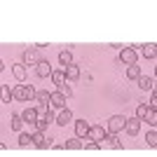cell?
<instances>
[{"instance_id":"obj_1","label":"cell","mask_w":157,"mask_h":157,"mask_svg":"<svg viewBox=\"0 0 157 157\" xmlns=\"http://www.w3.org/2000/svg\"><path fill=\"white\" fill-rule=\"evenodd\" d=\"M127 120L129 117H124V115H113L110 120H108V134L110 136H115V134H120V131H124V127H127Z\"/></svg>"},{"instance_id":"obj_2","label":"cell","mask_w":157,"mask_h":157,"mask_svg":"<svg viewBox=\"0 0 157 157\" xmlns=\"http://www.w3.org/2000/svg\"><path fill=\"white\" fill-rule=\"evenodd\" d=\"M12 94H14V98H17V101H31V98H35V89H33L31 85H17L12 89Z\"/></svg>"},{"instance_id":"obj_3","label":"cell","mask_w":157,"mask_h":157,"mask_svg":"<svg viewBox=\"0 0 157 157\" xmlns=\"http://www.w3.org/2000/svg\"><path fill=\"white\" fill-rule=\"evenodd\" d=\"M136 61H138L136 49H134V47H122V52H120V63H124L127 68H129V66H136Z\"/></svg>"},{"instance_id":"obj_4","label":"cell","mask_w":157,"mask_h":157,"mask_svg":"<svg viewBox=\"0 0 157 157\" xmlns=\"http://www.w3.org/2000/svg\"><path fill=\"white\" fill-rule=\"evenodd\" d=\"M21 63L24 66H35V68H38V63L42 59H40V54H38V47H28V49H24V54H21Z\"/></svg>"},{"instance_id":"obj_5","label":"cell","mask_w":157,"mask_h":157,"mask_svg":"<svg viewBox=\"0 0 157 157\" xmlns=\"http://www.w3.org/2000/svg\"><path fill=\"white\" fill-rule=\"evenodd\" d=\"M110 136V134H108V129H103V127H98V124H94L92 129H89V141H92V143H101V141H105V138Z\"/></svg>"},{"instance_id":"obj_6","label":"cell","mask_w":157,"mask_h":157,"mask_svg":"<svg viewBox=\"0 0 157 157\" xmlns=\"http://www.w3.org/2000/svg\"><path fill=\"white\" fill-rule=\"evenodd\" d=\"M89 129H92L89 122L78 120V122H75V138H87V136H89Z\"/></svg>"},{"instance_id":"obj_7","label":"cell","mask_w":157,"mask_h":157,"mask_svg":"<svg viewBox=\"0 0 157 157\" xmlns=\"http://www.w3.org/2000/svg\"><path fill=\"white\" fill-rule=\"evenodd\" d=\"M124 131L129 134V136H136L138 131H141V120H138V117H129V120H127Z\"/></svg>"},{"instance_id":"obj_8","label":"cell","mask_w":157,"mask_h":157,"mask_svg":"<svg viewBox=\"0 0 157 157\" xmlns=\"http://www.w3.org/2000/svg\"><path fill=\"white\" fill-rule=\"evenodd\" d=\"M52 66H49V61H40L38 68H35V75L38 78H52Z\"/></svg>"},{"instance_id":"obj_9","label":"cell","mask_w":157,"mask_h":157,"mask_svg":"<svg viewBox=\"0 0 157 157\" xmlns=\"http://www.w3.org/2000/svg\"><path fill=\"white\" fill-rule=\"evenodd\" d=\"M33 145L35 148H47L49 145V138L45 136V131H33Z\"/></svg>"},{"instance_id":"obj_10","label":"cell","mask_w":157,"mask_h":157,"mask_svg":"<svg viewBox=\"0 0 157 157\" xmlns=\"http://www.w3.org/2000/svg\"><path fill=\"white\" fill-rule=\"evenodd\" d=\"M73 122V113L68 110V108H63V110H59V115H56V124L59 127H66Z\"/></svg>"},{"instance_id":"obj_11","label":"cell","mask_w":157,"mask_h":157,"mask_svg":"<svg viewBox=\"0 0 157 157\" xmlns=\"http://www.w3.org/2000/svg\"><path fill=\"white\" fill-rule=\"evenodd\" d=\"M138 87H141V92H152L155 78H150V75H141V78H138Z\"/></svg>"},{"instance_id":"obj_12","label":"cell","mask_w":157,"mask_h":157,"mask_svg":"<svg viewBox=\"0 0 157 157\" xmlns=\"http://www.w3.org/2000/svg\"><path fill=\"white\" fill-rule=\"evenodd\" d=\"M21 117H24V122H26V124H35V122H38V108H26V110L21 113Z\"/></svg>"},{"instance_id":"obj_13","label":"cell","mask_w":157,"mask_h":157,"mask_svg":"<svg viewBox=\"0 0 157 157\" xmlns=\"http://www.w3.org/2000/svg\"><path fill=\"white\" fill-rule=\"evenodd\" d=\"M141 54H143V59H157V45H155V42L143 45V47H141Z\"/></svg>"},{"instance_id":"obj_14","label":"cell","mask_w":157,"mask_h":157,"mask_svg":"<svg viewBox=\"0 0 157 157\" xmlns=\"http://www.w3.org/2000/svg\"><path fill=\"white\" fill-rule=\"evenodd\" d=\"M103 148H110V150H122V143H120L115 136H108L105 141H101V150Z\"/></svg>"},{"instance_id":"obj_15","label":"cell","mask_w":157,"mask_h":157,"mask_svg":"<svg viewBox=\"0 0 157 157\" xmlns=\"http://www.w3.org/2000/svg\"><path fill=\"white\" fill-rule=\"evenodd\" d=\"M52 105L54 108H59V110H63L66 108V96L56 89V92H52Z\"/></svg>"},{"instance_id":"obj_16","label":"cell","mask_w":157,"mask_h":157,"mask_svg":"<svg viewBox=\"0 0 157 157\" xmlns=\"http://www.w3.org/2000/svg\"><path fill=\"white\" fill-rule=\"evenodd\" d=\"M12 75L19 80V82H24V80H26V66L24 63H14L12 66Z\"/></svg>"},{"instance_id":"obj_17","label":"cell","mask_w":157,"mask_h":157,"mask_svg":"<svg viewBox=\"0 0 157 157\" xmlns=\"http://www.w3.org/2000/svg\"><path fill=\"white\" fill-rule=\"evenodd\" d=\"M59 61H61L63 68L73 66V52H71V49H61V52H59Z\"/></svg>"},{"instance_id":"obj_18","label":"cell","mask_w":157,"mask_h":157,"mask_svg":"<svg viewBox=\"0 0 157 157\" xmlns=\"http://www.w3.org/2000/svg\"><path fill=\"white\" fill-rule=\"evenodd\" d=\"M35 101L40 105H52V92H38L35 94Z\"/></svg>"},{"instance_id":"obj_19","label":"cell","mask_w":157,"mask_h":157,"mask_svg":"<svg viewBox=\"0 0 157 157\" xmlns=\"http://www.w3.org/2000/svg\"><path fill=\"white\" fill-rule=\"evenodd\" d=\"M148 113H150V103H141L136 108V115L134 117H138L141 122H145V117H148Z\"/></svg>"},{"instance_id":"obj_20","label":"cell","mask_w":157,"mask_h":157,"mask_svg":"<svg viewBox=\"0 0 157 157\" xmlns=\"http://www.w3.org/2000/svg\"><path fill=\"white\" fill-rule=\"evenodd\" d=\"M52 82L56 87H63L66 85V71H54L52 73Z\"/></svg>"},{"instance_id":"obj_21","label":"cell","mask_w":157,"mask_h":157,"mask_svg":"<svg viewBox=\"0 0 157 157\" xmlns=\"http://www.w3.org/2000/svg\"><path fill=\"white\" fill-rule=\"evenodd\" d=\"M80 148H85V143L80 138H68L66 141V150H80Z\"/></svg>"},{"instance_id":"obj_22","label":"cell","mask_w":157,"mask_h":157,"mask_svg":"<svg viewBox=\"0 0 157 157\" xmlns=\"http://www.w3.org/2000/svg\"><path fill=\"white\" fill-rule=\"evenodd\" d=\"M26 124V122H24V117H21V113H14L12 115V129L14 131H21V127Z\"/></svg>"},{"instance_id":"obj_23","label":"cell","mask_w":157,"mask_h":157,"mask_svg":"<svg viewBox=\"0 0 157 157\" xmlns=\"http://www.w3.org/2000/svg\"><path fill=\"white\" fill-rule=\"evenodd\" d=\"M63 71H66V78H68V80H78V78H80V68H78L75 63L68 66V68H63Z\"/></svg>"},{"instance_id":"obj_24","label":"cell","mask_w":157,"mask_h":157,"mask_svg":"<svg viewBox=\"0 0 157 157\" xmlns=\"http://www.w3.org/2000/svg\"><path fill=\"white\" fill-rule=\"evenodd\" d=\"M141 75H143V73H141V68H138V66H129V68H127V78H129V80H136V82H138V78H141Z\"/></svg>"},{"instance_id":"obj_25","label":"cell","mask_w":157,"mask_h":157,"mask_svg":"<svg viewBox=\"0 0 157 157\" xmlns=\"http://www.w3.org/2000/svg\"><path fill=\"white\" fill-rule=\"evenodd\" d=\"M19 145H21V148L33 145V134H19Z\"/></svg>"},{"instance_id":"obj_26","label":"cell","mask_w":157,"mask_h":157,"mask_svg":"<svg viewBox=\"0 0 157 157\" xmlns=\"http://www.w3.org/2000/svg\"><path fill=\"white\" fill-rule=\"evenodd\" d=\"M145 143L150 145V148H157V131H148L145 134Z\"/></svg>"},{"instance_id":"obj_27","label":"cell","mask_w":157,"mask_h":157,"mask_svg":"<svg viewBox=\"0 0 157 157\" xmlns=\"http://www.w3.org/2000/svg\"><path fill=\"white\" fill-rule=\"evenodd\" d=\"M0 92H2V103H10V98H14V94L10 92V87H7V85L0 87Z\"/></svg>"},{"instance_id":"obj_28","label":"cell","mask_w":157,"mask_h":157,"mask_svg":"<svg viewBox=\"0 0 157 157\" xmlns=\"http://www.w3.org/2000/svg\"><path fill=\"white\" fill-rule=\"evenodd\" d=\"M145 122H148L150 127H155V124H157V110H152V108H150V113H148V117H145Z\"/></svg>"},{"instance_id":"obj_29","label":"cell","mask_w":157,"mask_h":157,"mask_svg":"<svg viewBox=\"0 0 157 157\" xmlns=\"http://www.w3.org/2000/svg\"><path fill=\"white\" fill-rule=\"evenodd\" d=\"M59 92H61V94H63V96H66V98H68V96H73V89H71V87H68V85H63V87H59Z\"/></svg>"},{"instance_id":"obj_30","label":"cell","mask_w":157,"mask_h":157,"mask_svg":"<svg viewBox=\"0 0 157 157\" xmlns=\"http://www.w3.org/2000/svg\"><path fill=\"white\" fill-rule=\"evenodd\" d=\"M85 150H101V143H85Z\"/></svg>"},{"instance_id":"obj_31","label":"cell","mask_w":157,"mask_h":157,"mask_svg":"<svg viewBox=\"0 0 157 157\" xmlns=\"http://www.w3.org/2000/svg\"><path fill=\"white\" fill-rule=\"evenodd\" d=\"M150 108L157 110V92H152V98H150Z\"/></svg>"},{"instance_id":"obj_32","label":"cell","mask_w":157,"mask_h":157,"mask_svg":"<svg viewBox=\"0 0 157 157\" xmlns=\"http://www.w3.org/2000/svg\"><path fill=\"white\" fill-rule=\"evenodd\" d=\"M155 78H157V66H155Z\"/></svg>"}]
</instances>
